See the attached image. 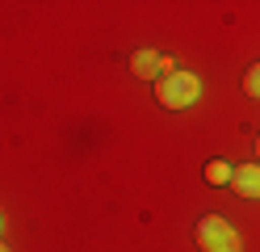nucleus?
Wrapping results in <instances>:
<instances>
[{"mask_svg":"<svg viewBox=\"0 0 260 252\" xmlns=\"http://www.w3.org/2000/svg\"><path fill=\"white\" fill-rule=\"evenodd\" d=\"M231 189L243 198H260V164H239L231 168Z\"/></svg>","mask_w":260,"mask_h":252,"instance_id":"obj_4","label":"nucleus"},{"mask_svg":"<svg viewBox=\"0 0 260 252\" xmlns=\"http://www.w3.org/2000/svg\"><path fill=\"white\" fill-rule=\"evenodd\" d=\"M198 97H202V80L193 72H172L164 80H155V101L164 109H189Z\"/></svg>","mask_w":260,"mask_h":252,"instance_id":"obj_1","label":"nucleus"},{"mask_svg":"<svg viewBox=\"0 0 260 252\" xmlns=\"http://www.w3.org/2000/svg\"><path fill=\"white\" fill-rule=\"evenodd\" d=\"M256 147H260V143H256Z\"/></svg>","mask_w":260,"mask_h":252,"instance_id":"obj_9","label":"nucleus"},{"mask_svg":"<svg viewBox=\"0 0 260 252\" xmlns=\"http://www.w3.org/2000/svg\"><path fill=\"white\" fill-rule=\"evenodd\" d=\"M0 231H5V214H0Z\"/></svg>","mask_w":260,"mask_h":252,"instance_id":"obj_7","label":"nucleus"},{"mask_svg":"<svg viewBox=\"0 0 260 252\" xmlns=\"http://www.w3.org/2000/svg\"><path fill=\"white\" fill-rule=\"evenodd\" d=\"M0 252H9V248H5V244H0Z\"/></svg>","mask_w":260,"mask_h":252,"instance_id":"obj_8","label":"nucleus"},{"mask_svg":"<svg viewBox=\"0 0 260 252\" xmlns=\"http://www.w3.org/2000/svg\"><path fill=\"white\" fill-rule=\"evenodd\" d=\"M206 181L210 185H231V164L226 160H210L206 164Z\"/></svg>","mask_w":260,"mask_h":252,"instance_id":"obj_5","label":"nucleus"},{"mask_svg":"<svg viewBox=\"0 0 260 252\" xmlns=\"http://www.w3.org/2000/svg\"><path fill=\"white\" fill-rule=\"evenodd\" d=\"M130 72L143 76V80H164L176 67H172L168 55H159V50H135V55H130Z\"/></svg>","mask_w":260,"mask_h":252,"instance_id":"obj_3","label":"nucleus"},{"mask_svg":"<svg viewBox=\"0 0 260 252\" xmlns=\"http://www.w3.org/2000/svg\"><path fill=\"white\" fill-rule=\"evenodd\" d=\"M198 248H202V252H239L243 240H239V231L226 223V218L206 214L202 223H198Z\"/></svg>","mask_w":260,"mask_h":252,"instance_id":"obj_2","label":"nucleus"},{"mask_svg":"<svg viewBox=\"0 0 260 252\" xmlns=\"http://www.w3.org/2000/svg\"><path fill=\"white\" fill-rule=\"evenodd\" d=\"M243 89H248V97H260V63L248 67V76H243Z\"/></svg>","mask_w":260,"mask_h":252,"instance_id":"obj_6","label":"nucleus"}]
</instances>
